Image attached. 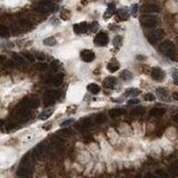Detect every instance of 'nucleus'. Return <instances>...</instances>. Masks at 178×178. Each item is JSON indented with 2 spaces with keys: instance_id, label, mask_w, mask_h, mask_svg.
Returning a JSON list of instances; mask_svg holds the SVG:
<instances>
[{
  "instance_id": "bb28decb",
  "label": "nucleus",
  "mask_w": 178,
  "mask_h": 178,
  "mask_svg": "<svg viewBox=\"0 0 178 178\" xmlns=\"http://www.w3.org/2000/svg\"><path fill=\"white\" fill-rule=\"evenodd\" d=\"M120 77H121V79H124L125 81H129V80H131L134 78V75L129 71V70H124V71H121V73H120Z\"/></svg>"
},
{
  "instance_id": "1a4fd4ad",
  "label": "nucleus",
  "mask_w": 178,
  "mask_h": 178,
  "mask_svg": "<svg viewBox=\"0 0 178 178\" xmlns=\"http://www.w3.org/2000/svg\"><path fill=\"white\" fill-rule=\"evenodd\" d=\"M29 115H30V109H28L26 107H23V106H19L18 107V109H17V112H16V118L18 120H27L28 118H29Z\"/></svg>"
},
{
  "instance_id": "4be33fe9",
  "label": "nucleus",
  "mask_w": 178,
  "mask_h": 178,
  "mask_svg": "<svg viewBox=\"0 0 178 178\" xmlns=\"http://www.w3.org/2000/svg\"><path fill=\"white\" fill-rule=\"evenodd\" d=\"M64 78H65V76H64V73H57L55 77H54V79H52V83L55 85L56 87H58V86H60L61 83H62V81H64Z\"/></svg>"
},
{
  "instance_id": "72a5a7b5",
  "label": "nucleus",
  "mask_w": 178,
  "mask_h": 178,
  "mask_svg": "<svg viewBox=\"0 0 178 178\" xmlns=\"http://www.w3.org/2000/svg\"><path fill=\"white\" fill-rule=\"evenodd\" d=\"M58 135H60L62 137H69V136L72 135V130L69 129V128H65V129H62L60 131H58Z\"/></svg>"
},
{
  "instance_id": "5701e85b",
  "label": "nucleus",
  "mask_w": 178,
  "mask_h": 178,
  "mask_svg": "<svg viewBox=\"0 0 178 178\" xmlns=\"http://www.w3.org/2000/svg\"><path fill=\"white\" fill-rule=\"evenodd\" d=\"M10 36V30L9 28L5 26V25H0V37L2 38H7Z\"/></svg>"
},
{
  "instance_id": "37998d69",
  "label": "nucleus",
  "mask_w": 178,
  "mask_h": 178,
  "mask_svg": "<svg viewBox=\"0 0 178 178\" xmlns=\"http://www.w3.org/2000/svg\"><path fill=\"white\" fill-rule=\"evenodd\" d=\"M59 67H60V64H59V61L58 60H55L51 62V68H52L54 71H57V70L59 69Z\"/></svg>"
},
{
  "instance_id": "4d7b16f0",
  "label": "nucleus",
  "mask_w": 178,
  "mask_h": 178,
  "mask_svg": "<svg viewBox=\"0 0 178 178\" xmlns=\"http://www.w3.org/2000/svg\"><path fill=\"white\" fill-rule=\"evenodd\" d=\"M4 124H5V121H4L2 119H0V127H1V126H4Z\"/></svg>"
},
{
  "instance_id": "7ed1b4c3",
  "label": "nucleus",
  "mask_w": 178,
  "mask_h": 178,
  "mask_svg": "<svg viewBox=\"0 0 178 178\" xmlns=\"http://www.w3.org/2000/svg\"><path fill=\"white\" fill-rule=\"evenodd\" d=\"M57 9V6L50 1V0H44V1H40L38 5L36 6V10L39 12H42V13H47V12H52Z\"/></svg>"
},
{
  "instance_id": "6e6d98bb",
  "label": "nucleus",
  "mask_w": 178,
  "mask_h": 178,
  "mask_svg": "<svg viewBox=\"0 0 178 178\" xmlns=\"http://www.w3.org/2000/svg\"><path fill=\"white\" fill-rule=\"evenodd\" d=\"M174 98L176 100H178V93H175V94H174Z\"/></svg>"
},
{
  "instance_id": "f8f14e48",
  "label": "nucleus",
  "mask_w": 178,
  "mask_h": 178,
  "mask_svg": "<svg viewBox=\"0 0 178 178\" xmlns=\"http://www.w3.org/2000/svg\"><path fill=\"white\" fill-rule=\"evenodd\" d=\"M151 78L156 81H161L165 78V72L159 67H154L151 69Z\"/></svg>"
},
{
  "instance_id": "b1692460",
  "label": "nucleus",
  "mask_w": 178,
  "mask_h": 178,
  "mask_svg": "<svg viewBox=\"0 0 178 178\" xmlns=\"http://www.w3.org/2000/svg\"><path fill=\"white\" fill-rule=\"evenodd\" d=\"M145 114V108L144 107H135L133 110L130 111V115L131 116H143Z\"/></svg>"
},
{
  "instance_id": "c03bdc74",
  "label": "nucleus",
  "mask_w": 178,
  "mask_h": 178,
  "mask_svg": "<svg viewBox=\"0 0 178 178\" xmlns=\"http://www.w3.org/2000/svg\"><path fill=\"white\" fill-rule=\"evenodd\" d=\"M15 66H16V61L15 60H7L5 62L6 68H13Z\"/></svg>"
},
{
  "instance_id": "393cba45",
  "label": "nucleus",
  "mask_w": 178,
  "mask_h": 178,
  "mask_svg": "<svg viewBox=\"0 0 178 178\" xmlns=\"http://www.w3.org/2000/svg\"><path fill=\"white\" fill-rule=\"evenodd\" d=\"M52 112H54V109H52V108L42 111V112L39 115V119H40V120H46V119H48V118L52 115Z\"/></svg>"
},
{
  "instance_id": "603ef678",
  "label": "nucleus",
  "mask_w": 178,
  "mask_h": 178,
  "mask_svg": "<svg viewBox=\"0 0 178 178\" xmlns=\"http://www.w3.org/2000/svg\"><path fill=\"white\" fill-rule=\"evenodd\" d=\"M76 111V107L75 106H69L68 109H67V112H75Z\"/></svg>"
},
{
  "instance_id": "f03ea898",
  "label": "nucleus",
  "mask_w": 178,
  "mask_h": 178,
  "mask_svg": "<svg viewBox=\"0 0 178 178\" xmlns=\"http://www.w3.org/2000/svg\"><path fill=\"white\" fill-rule=\"evenodd\" d=\"M160 51L165 56L169 57V58H172V59L175 58V51H176V48H175L174 42L170 41V40H165V41L161 42Z\"/></svg>"
},
{
  "instance_id": "39448f33",
  "label": "nucleus",
  "mask_w": 178,
  "mask_h": 178,
  "mask_svg": "<svg viewBox=\"0 0 178 178\" xmlns=\"http://www.w3.org/2000/svg\"><path fill=\"white\" fill-rule=\"evenodd\" d=\"M109 42V37L107 32L105 31H99L95 36L94 38V44L97 46V47H104V46H107V44Z\"/></svg>"
},
{
  "instance_id": "9d476101",
  "label": "nucleus",
  "mask_w": 178,
  "mask_h": 178,
  "mask_svg": "<svg viewBox=\"0 0 178 178\" xmlns=\"http://www.w3.org/2000/svg\"><path fill=\"white\" fill-rule=\"evenodd\" d=\"M46 151H47V147H46V145L44 144H39L35 149L30 153V155L32 157L33 159H39V158H41L42 156L46 154Z\"/></svg>"
},
{
  "instance_id": "6ab92c4d",
  "label": "nucleus",
  "mask_w": 178,
  "mask_h": 178,
  "mask_svg": "<svg viewBox=\"0 0 178 178\" xmlns=\"http://www.w3.org/2000/svg\"><path fill=\"white\" fill-rule=\"evenodd\" d=\"M165 112H166V110L164 108H153L150 110L149 115L151 117H155V118H160L161 116H164Z\"/></svg>"
},
{
  "instance_id": "a18cd8bd",
  "label": "nucleus",
  "mask_w": 178,
  "mask_h": 178,
  "mask_svg": "<svg viewBox=\"0 0 178 178\" xmlns=\"http://www.w3.org/2000/svg\"><path fill=\"white\" fill-rule=\"evenodd\" d=\"M98 29V22H93L90 26H89V30L91 31V32H94Z\"/></svg>"
},
{
  "instance_id": "4468645a",
  "label": "nucleus",
  "mask_w": 178,
  "mask_h": 178,
  "mask_svg": "<svg viewBox=\"0 0 178 178\" xmlns=\"http://www.w3.org/2000/svg\"><path fill=\"white\" fill-rule=\"evenodd\" d=\"M143 11L146 13H158L160 11V7L156 4H146L143 7Z\"/></svg>"
},
{
  "instance_id": "864d4df0",
  "label": "nucleus",
  "mask_w": 178,
  "mask_h": 178,
  "mask_svg": "<svg viewBox=\"0 0 178 178\" xmlns=\"http://www.w3.org/2000/svg\"><path fill=\"white\" fill-rule=\"evenodd\" d=\"M5 61H6V56L0 55V65H1V64H4Z\"/></svg>"
},
{
  "instance_id": "8fccbe9b",
  "label": "nucleus",
  "mask_w": 178,
  "mask_h": 178,
  "mask_svg": "<svg viewBox=\"0 0 178 178\" xmlns=\"http://www.w3.org/2000/svg\"><path fill=\"white\" fill-rule=\"evenodd\" d=\"M137 10H138V5H133V7H131V15H133V16H136Z\"/></svg>"
},
{
  "instance_id": "5fc2aeb1",
  "label": "nucleus",
  "mask_w": 178,
  "mask_h": 178,
  "mask_svg": "<svg viewBox=\"0 0 178 178\" xmlns=\"http://www.w3.org/2000/svg\"><path fill=\"white\" fill-rule=\"evenodd\" d=\"M172 119H174V121L178 124V114H175V115H174V117H172Z\"/></svg>"
},
{
  "instance_id": "c9c22d12",
  "label": "nucleus",
  "mask_w": 178,
  "mask_h": 178,
  "mask_svg": "<svg viewBox=\"0 0 178 178\" xmlns=\"http://www.w3.org/2000/svg\"><path fill=\"white\" fill-rule=\"evenodd\" d=\"M12 58H13V60L18 62L19 65H23L25 64V59H23V56H20L18 55V54H13L12 55Z\"/></svg>"
},
{
  "instance_id": "20e7f679",
  "label": "nucleus",
  "mask_w": 178,
  "mask_h": 178,
  "mask_svg": "<svg viewBox=\"0 0 178 178\" xmlns=\"http://www.w3.org/2000/svg\"><path fill=\"white\" fill-rule=\"evenodd\" d=\"M59 95L60 94L58 90H47L44 94V105L46 107L54 105L57 98L59 97Z\"/></svg>"
},
{
  "instance_id": "f3484780",
  "label": "nucleus",
  "mask_w": 178,
  "mask_h": 178,
  "mask_svg": "<svg viewBox=\"0 0 178 178\" xmlns=\"http://www.w3.org/2000/svg\"><path fill=\"white\" fill-rule=\"evenodd\" d=\"M119 62L115 59V58H112L109 62H108V65H107V69L109 70L110 72H116L119 70Z\"/></svg>"
},
{
  "instance_id": "2f4dec72",
  "label": "nucleus",
  "mask_w": 178,
  "mask_h": 178,
  "mask_svg": "<svg viewBox=\"0 0 178 178\" xmlns=\"http://www.w3.org/2000/svg\"><path fill=\"white\" fill-rule=\"evenodd\" d=\"M48 64L47 62H44V61H40L38 62L37 65H36V68H37V70L39 71H44V70H47L48 69Z\"/></svg>"
},
{
  "instance_id": "aec40b11",
  "label": "nucleus",
  "mask_w": 178,
  "mask_h": 178,
  "mask_svg": "<svg viewBox=\"0 0 178 178\" xmlns=\"http://www.w3.org/2000/svg\"><path fill=\"white\" fill-rule=\"evenodd\" d=\"M126 112L125 109H122V108H114V109H110L109 110V116L111 118H117V117L121 116Z\"/></svg>"
},
{
  "instance_id": "3c124183",
  "label": "nucleus",
  "mask_w": 178,
  "mask_h": 178,
  "mask_svg": "<svg viewBox=\"0 0 178 178\" xmlns=\"http://www.w3.org/2000/svg\"><path fill=\"white\" fill-rule=\"evenodd\" d=\"M172 77H174V83L178 85V75H177V71H174L172 73Z\"/></svg>"
},
{
  "instance_id": "423d86ee",
  "label": "nucleus",
  "mask_w": 178,
  "mask_h": 178,
  "mask_svg": "<svg viewBox=\"0 0 178 178\" xmlns=\"http://www.w3.org/2000/svg\"><path fill=\"white\" fill-rule=\"evenodd\" d=\"M162 36H164V31L161 29H155V30H153V31H150L148 33L147 39H148V41L150 44H155L162 39Z\"/></svg>"
},
{
  "instance_id": "c756f323",
  "label": "nucleus",
  "mask_w": 178,
  "mask_h": 178,
  "mask_svg": "<svg viewBox=\"0 0 178 178\" xmlns=\"http://www.w3.org/2000/svg\"><path fill=\"white\" fill-rule=\"evenodd\" d=\"M44 44L52 47V46H56V44H57V40H56L55 37H48V38H46L44 40Z\"/></svg>"
},
{
  "instance_id": "cd10ccee",
  "label": "nucleus",
  "mask_w": 178,
  "mask_h": 178,
  "mask_svg": "<svg viewBox=\"0 0 178 178\" xmlns=\"http://www.w3.org/2000/svg\"><path fill=\"white\" fill-rule=\"evenodd\" d=\"M22 56H23V58L25 59H27L29 62H35L36 60V56L31 54V52H29V51H23L22 52Z\"/></svg>"
},
{
  "instance_id": "dca6fc26",
  "label": "nucleus",
  "mask_w": 178,
  "mask_h": 178,
  "mask_svg": "<svg viewBox=\"0 0 178 178\" xmlns=\"http://www.w3.org/2000/svg\"><path fill=\"white\" fill-rule=\"evenodd\" d=\"M52 144L55 145L56 148L59 150H62L64 149V147H65V141H64V139L61 138L60 135L55 136V137L52 138Z\"/></svg>"
},
{
  "instance_id": "ea45409f",
  "label": "nucleus",
  "mask_w": 178,
  "mask_h": 178,
  "mask_svg": "<svg viewBox=\"0 0 178 178\" xmlns=\"http://www.w3.org/2000/svg\"><path fill=\"white\" fill-rule=\"evenodd\" d=\"M144 99L146 100V101H154V100H155V96L153 94H150V93H148V94L144 95Z\"/></svg>"
},
{
  "instance_id": "e433bc0d",
  "label": "nucleus",
  "mask_w": 178,
  "mask_h": 178,
  "mask_svg": "<svg viewBox=\"0 0 178 178\" xmlns=\"http://www.w3.org/2000/svg\"><path fill=\"white\" fill-rule=\"evenodd\" d=\"M70 16H71V13H70V11L68 10V9H64L60 12V17L62 20H68L70 18Z\"/></svg>"
},
{
  "instance_id": "58836bf2",
  "label": "nucleus",
  "mask_w": 178,
  "mask_h": 178,
  "mask_svg": "<svg viewBox=\"0 0 178 178\" xmlns=\"http://www.w3.org/2000/svg\"><path fill=\"white\" fill-rule=\"evenodd\" d=\"M20 25H21V27H25V28L31 27V22L29 21L28 19H21V20H20Z\"/></svg>"
},
{
  "instance_id": "09e8293b",
  "label": "nucleus",
  "mask_w": 178,
  "mask_h": 178,
  "mask_svg": "<svg viewBox=\"0 0 178 178\" xmlns=\"http://www.w3.org/2000/svg\"><path fill=\"white\" fill-rule=\"evenodd\" d=\"M36 58H37L39 61H44V59H46V56H44V54H40V52H39V54L36 55Z\"/></svg>"
},
{
  "instance_id": "79ce46f5",
  "label": "nucleus",
  "mask_w": 178,
  "mask_h": 178,
  "mask_svg": "<svg viewBox=\"0 0 178 178\" xmlns=\"http://www.w3.org/2000/svg\"><path fill=\"white\" fill-rule=\"evenodd\" d=\"M121 37H119V36H117V37H115L114 38V40H112V42H114V44L116 46V47H119V46H121Z\"/></svg>"
},
{
  "instance_id": "6e6552de",
  "label": "nucleus",
  "mask_w": 178,
  "mask_h": 178,
  "mask_svg": "<svg viewBox=\"0 0 178 178\" xmlns=\"http://www.w3.org/2000/svg\"><path fill=\"white\" fill-rule=\"evenodd\" d=\"M158 19L155 16H143L141 17V25L145 28H154L157 26Z\"/></svg>"
},
{
  "instance_id": "ddd939ff",
  "label": "nucleus",
  "mask_w": 178,
  "mask_h": 178,
  "mask_svg": "<svg viewBox=\"0 0 178 178\" xmlns=\"http://www.w3.org/2000/svg\"><path fill=\"white\" fill-rule=\"evenodd\" d=\"M89 26L87 22H79V23H76L73 25V32L76 35H83V33H86L88 31Z\"/></svg>"
},
{
  "instance_id": "a19ab883",
  "label": "nucleus",
  "mask_w": 178,
  "mask_h": 178,
  "mask_svg": "<svg viewBox=\"0 0 178 178\" xmlns=\"http://www.w3.org/2000/svg\"><path fill=\"white\" fill-rule=\"evenodd\" d=\"M156 91H157L158 96H160V97H166V96H167L166 89H165V88H157V89H156Z\"/></svg>"
},
{
  "instance_id": "9b49d317",
  "label": "nucleus",
  "mask_w": 178,
  "mask_h": 178,
  "mask_svg": "<svg viewBox=\"0 0 178 178\" xmlns=\"http://www.w3.org/2000/svg\"><path fill=\"white\" fill-rule=\"evenodd\" d=\"M80 58H81L85 62H91V61L95 60L96 55H95V52L93 51V50L85 49L80 52Z\"/></svg>"
},
{
  "instance_id": "c85d7f7f",
  "label": "nucleus",
  "mask_w": 178,
  "mask_h": 178,
  "mask_svg": "<svg viewBox=\"0 0 178 178\" xmlns=\"http://www.w3.org/2000/svg\"><path fill=\"white\" fill-rule=\"evenodd\" d=\"M115 5L114 4H110V5L108 6V9H107V11H106V13H105V18L106 19H108L109 17H111L114 13H115Z\"/></svg>"
},
{
  "instance_id": "412c9836",
  "label": "nucleus",
  "mask_w": 178,
  "mask_h": 178,
  "mask_svg": "<svg viewBox=\"0 0 178 178\" xmlns=\"http://www.w3.org/2000/svg\"><path fill=\"white\" fill-rule=\"evenodd\" d=\"M87 89H88L89 93H91L93 95H97L100 93V87L97 83H89L87 86Z\"/></svg>"
},
{
  "instance_id": "7c9ffc66",
  "label": "nucleus",
  "mask_w": 178,
  "mask_h": 178,
  "mask_svg": "<svg viewBox=\"0 0 178 178\" xmlns=\"http://www.w3.org/2000/svg\"><path fill=\"white\" fill-rule=\"evenodd\" d=\"M139 89H136V88H129L126 90V95L129 96V97H136L139 95Z\"/></svg>"
},
{
  "instance_id": "473e14b6",
  "label": "nucleus",
  "mask_w": 178,
  "mask_h": 178,
  "mask_svg": "<svg viewBox=\"0 0 178 178\" xmlns=\"http://www.w3.org/2000/svg\"><path fill=\"white\" fill-rule=\"evenodd\" d=\"M169 175L172 177H177L178 176V166L177 165H172L169 167Z\"/></svg>"
},
{
  "instance_id": "a211bd4d",
  "label": "nucleus",
  "mask_w": 178,
  "mask_h": 178,
  "mask_svg": "<svg viewBox=\"0 0 178 178\" xmlns=\"http://www.w3.org/2000/svg\"><path fill=\"white\" fill-rule=\"evenodd\" d=\"M116 83H117V80L115 77H107V78H105V80H104V87H105V88H108V89H112L115 87Z\"/></svg>"
},
{
  "instance_id": "f257e3e1",
  "label": "nucleus",
  "mask_w": 178,
  "mask_h": 178,
  "mask_svg": "<svg viewBox=\"0 0 178 178\" xmlns=\"http://www.w3.org/2000/svg\"><path fill=\"white\" fill-rule=\"evenodd\" d=\"M30 154L26 155L23 158H22V161L20 164V166L17 170V175L18 176H22V177H27V176H30L31 172H32V158L30 159Z\"/></svg>"
},
{
  "instance_id": "de8ad7c7",
  "label": "nucleus",
  "mask_w": 178,
  "mask_h": 178,
  "mask_svg": "<svg viewBox=\"0 0 178 178\" xmlns=\"http://www.w3.org/2000/svg\"><path fill=\"white\" fill-rule=\"evenodd\" d=\"M139 104V99L137 98H133V99L128 100V105H138Z\"/></svg>"
},
{
  "instance_id": "4c0bfd02",
  "label": "nucleus",
  "mask_w": 178,
  "mask_h": 178,
  "mask_svg": "<svg viewBox=\"0 0 178 178\" xmlns=\"http://www.w3.org/2000/svg\"><path fill=\"white\" fill-rule=\"evenodd\" d=\"M155 175L156 176H159V177H162V178H168L170 175L169 174H167L166 172H164V170H156V172H155Z\"/></svg>"
},
{
  "instance_id": "0eeeda50",
  "label": "nucleus",
  "mask_w": 178,
  "mask_h": 178,
  "mask_svg": "<svg viewBox=\"0 0 178 178\" xmlns=\"http://www.w3.org/2000/svg\"><path fill=\"white\" fill-rule=\"evenodd\" d=\"M21 106L26 107L28 109L37 108L39 106V99L36 97V96H29V97H26L25 99L22 100Z\"/></svg>"
},
{
  "instance_id": "a878e982",
  "label": "nucleus",
  "mask_w": 178,
  "mask_h": 178,
  "mask_svg": "<svg viewBox=\"0 0 178 178\" xmlns=\"http://www.w3.org/2000/svg\"><path fill=\"white\" fill-rule=\"evenodd\" d=\"M117 15L119 17V19H121V20H126L129 16V12L126 8H122V9H119V10L117 11Z\"/></svg>"
},
{
  "instance_id": "f704fd0d",
  "label": "nucleus",
  "mask_w": 178,
  "mask_h": 178,
  "mask_svg": "<svg viewBox=\"0 0 178 178\" xmlns=\"http://www.w3.org/2000/svg\"><path fill=\"white\" fill-rule=\"evenodd\" d=\"M107 120V118L104 114H98V115H96L95 117V121L97 122V124H104V122Z\"/></svg>"
},
{
  "instance_id": "2eb2a0df",
  "label": "nucleus",
  "mask_w": 178,
  "mask_h": 178,
  "mask_svg": "<svg viewBox=\"0 0 178 178\" xmlns=\"http://www.w3.org/2000/svg\"><path fill=\"white\" fill-rule=\"evenodd\" d=\"M93 126V119L90 117H87V118H83L80 122L77 125L78 129L80 130H86V129H89V128Z\"/></svg>"
},
{
  "instance_id": "49530a36",
  "label": "nucleus",
  "mask_w": 178,
  "mask_h": 178,
  "mask_svg": "<svg viewBox=\"0 0 178 178\" xmlns=\"http://www.w3.org/2000/svg\"><path fill=\"white\" fill-rule=\"evenodd\" d=\"M71 124H73V119H68L66 121L61 122V126H62V127H67V126H69V125H71Z\"/></svg>"
}]
</instances>
